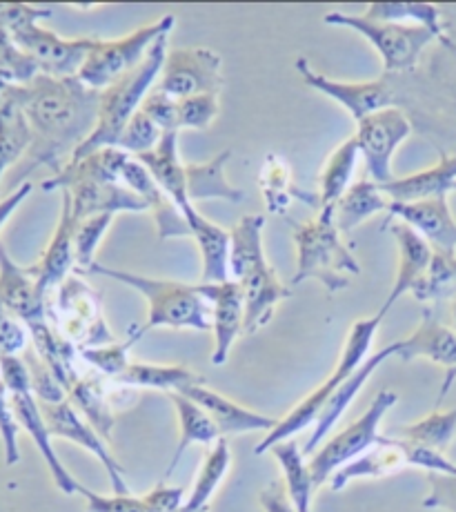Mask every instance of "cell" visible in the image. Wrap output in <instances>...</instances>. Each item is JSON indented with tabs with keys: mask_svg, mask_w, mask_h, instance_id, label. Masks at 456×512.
I'll return each mask as SVG.
<instances>
[{
	"mask_svg": "<svg viewBox=\"0 0 456 512\" xmlns=\"http://www.w3.org/2000/svg\"><path fill=\"white\" fill-rule=\"evenodd\" d=\"M141 110L165 132H178L176 125V98L165 96L161 92H150L141 105Z\"/></svg>",
	"mask_w": 456,
	"mask_h": 512,
	"instance_id": "db71d44e",
	"label": "cell"
},
{
	"mask_svg": "<svg viewBox=\"0 0 456 512\" xmlns=\"http://www.w3.org/2000/svg\"><path fill=\"white\" fill-rule=\"evenodd\" d=\"M296 274L292 283L319 281L327 292H341L361 274L354 252L345 245L343 232L334 219V208H323L303 225H294Z\"/></svg>",
	"mask_w": 456,
	"mask_h": 512,
	"instance_id": "277c9868",
	"label": "cell"
},
{
	"mask_svg": "<svg viewBox=\"0 0 456 512\" xmlns=\"http://www.w3.org/2000/svg\"><path fill=\"white\" fill-rule=\"evenodd\" d=\"M61 192L72 199V212L76 221L89 219L96 214H118V212H145L150 210L143 196L132 192L118 181H96V179H72L65 181Z\"/></svg>",
	"mask_w": 456,
	"mask_h": 512,
	"instance_id": "d6986e66",
	"label": "cell"
},
{
	"mask_svg": "<svg viewBox=\"0 0 456 512\" xmlns=\"http://www.w3.org/2000/svg\"><path fill=\"white\" fill-rule=\"evenodd\" d=\"M399 352L396 357L401 361H414V359H428L432 363H439L448 374H445L443 388L439 401L448 395L452 383L456 379V332L454 328L443 326V323L436 319L432 308H425L421 314V323L416 330L410 334L408 339L396 341Z\"/></svg>",
	"mask_w": 456,
	"mask_h": 512,
	"instance_id": "e0dca14e",
	"label": "cell"
},
{
	"mask_svg": "<svg viewBox=\"0 0 456 512\" xmlns=\"http://www.w3.org/2000/svg\"><path fill=\"white\" fill-rule=\"evenodd\" d=\"M76 219L72 212V199L63 192L61 219H58L52 241L45 248L41 261L27 268L36 281L38 292L49 297L76 268Z\"/></svg>",
	"mask_w": 456,
	"mask_h": 512,
	"instance_id": "ffe728a7",
	"label": "cell"
},
{
	"mask_svg": "<svg viewBox=\"0 0 456 512\" xmlns=\"http://www.w3.org/2000/svg\"><path fill=\"white\" fill-rule=\"evenodd\" d=\"M396 437L436 452H445L456 437V408L448 412L434 410L428 417L396 430Z\"/></svg>",
	"mask_w": 456,
	"mask_h": 512,
	"instance_id": "60d3db41",
	"label": "cell"
},
{
	"mask_svg": "<svg viewBox=\"0 0 456 512\" xmlns=\"http://www.w3.org/2000/svg\"><path fill=\"white\" fill-rule=\"evenodd\" d=\"M181 395L190 397L212 417L218 432H221V437L243 435V432H272L279 426V419L247 410L239 406V403H234L232 399L223 397L221 392L203 386V383L185 388Z\"/></svg>",
	"mask_w": 456,
	"mask_h": 512,
	"instance_id": "603a6c76",
	"label": "cell"
},
{
	"mask_svg": "<svg viewBox=\"0 0 456 512\" xmlns=\"http://www.w3.org/2000/svg\"><path fill=\"white\" fill-rule=\"evenodd\" d=\"M32 127L21 103V87L0 85V179L9 167L27 156Z\"/></svg>",
	"mask_w": 456,
	"mask_h": 512,
	"instance_id": "f1b7e54d",
	"label": "cell"
},
{
	"mask_svg": "<svg viewBox=\"0 0 456 512\" xmlns=\"http://www.w3.org/2000/svg\"><path fill=\"white\" fill-rule=\"evenodd\" d=\"M161 139H163L161 127H158L143 110H138L130 118V123L125 125V130L121 134V139H118L116 147L118 150H123L125 154L134 156V159H138V156L152 152L154 147L161 143Z\"/></svg>",
	"mask_w": 456,
	"mask_h": 512,
	"instance_id": "bcb514c9",
	"label": "cell"
},
{
	"mask_svg": "<svg viewBox=\"0 0 456 512\" xmlns=\"http://www.w3.org/2000/svg\"><path fill=\"white\" fill-rule=\"evenodd\" d=\"M274 459L279 461L285 477V490L290 495L294 508L299 512L312 510V495H314V477L310 470V461H305L303 448L296 443V439H287L276 443L270 448Z\"/></svg>",
	"mask_w": 456,
	"mask_h": 512,
	"instance_id": "e575fe53",
	"label": "cell"
},
{
	"mask_svg": "<svg viewBox=\"0 0 456 512\" xmlns=\"http://www.w3.org/2000/svg\"><path fill=\"white\" fill-rule=\"evenodd\" d=\"M174 23L176 18L172 14H165L158 21L138 27L123 38H114V41H98L96 38L92 52L87 54L76 78L96 92L107 90L109 85L121 81L123 76L132 74L145 61V56L150 54L158 38L172 32Z\"/></svg>",
	"mask_w": 456,
	"mask_h": 512,
	"instance_id": "ba28073f",
	"label": "cell"
},
{
	"mask_svg": "<svg viewBox=\"0 0 456 512\" xmlns=\"http://www.w3.org/2000/svg\"><path fill=\"white\" fill-rule=\"evenodd\" d=\"M69 401L81 412L85 421L92 426L105 441H112V428L116 423V410L109 399V390L105 386L103 374L83 372L72 390H69Z\"/></svg>",
	"mask_w": 456,
	"mask_h": 512,
	"instance_id": "4dcf8cb0",
	"label": "cell"
},
{
	"mask_svg": "<svg viewBox=\"0 0 456 512\" xmlns=\"http://www.w3.org/2000/svg\"><path fill=\"white\" fill-rule=\"evenodd\" d=\"M78 495H83L87 501V512H150L145 506L143 497H132V495H98V492L81 486Z\"/></svg>",
	"mask_w": 456,
	"mask_h": 512,
	"instance_id": "f907efd6",
	"label": "cell"
},
{
	"mask_svg": "<svg viewBox=\"0 0 456 512\" xmlns=\"http://www.w3.org/2000/svg\"><path fill=\"white\" fill-rule=\"evenodd\" d=\"M138 161L147 167L156 185L178 210L192 205L190 196H187L185 163H181V156H178V132H165L161 143L152 152L138 156Z\"/></svg>",
	"mask_w": 456,
	"mask_h": 512,
	"instance_id": "f546056e",
	"label": "cell"
},
{
	"mask_svg": "<svg viewBox=\"0 0 456 512\" xmlns=\"http://www.w3.org/2000/svg\"><path fill=\"white\" fill-rule=\"evenodd\" d=\"M232 159L230 150L218 152L214 159L205 163H187V196L190 201H205V199H223L230 203H243L245 192L227 183L225 165Z\"/></svg>",
	"mask_w": 456,
	"mask_h": 512,
	"instance_id": "1f68e13d",
	"label": "cell"
},
{
	"mask_svg": "<svg viewBox=\"0 0 456 512\" xmlns=\"http://www.w3.org/2000/svg\"><path fill=\"white\" fill-rule=\"evenodd\" d=\"M118 383L130 388H150V390H163L170 392H183L190 386H198L203 383V377L185 366H156V363H130L125 368L121 377L116 379Z\"/></svg>",
	"mask_w": 456,
	"mask_h": 512,
	"instance_id": "74e56055",
	"label": "cell"
},
{
	"mask_svg": "<svg viewBox=\"0 0 456 512\" xmlns=\"http://www.w3.org/2000/svg\"><path fill=\"white\" fill-rule=\"evenodd\" d=\"M218 116V94H201L176 101L178 130H207Z\"/></svg>",
	"mask_w": 456,
	"mask_h": 512,
	"instance_id": "7dc6e473",
	"label": "cell"
},
{
	"mask_svg": "<svg viewBox=\"0 0 456 512\" xmlns=\"http://www.w3.org/2000/svg\"><path fill=\"white\" fill-rule=\"evenodd\" d=\"M136 341H138L136 334L130 332V337L125 341H114L98 348H78V354H81V359L87 363V366H92L98 374L116 381L125 372V368L132 363L130 350Z\"/></svg>",
	"mask_w": 456,
	"mask_h": 512,
	"instance_id": "ee69618b",
	"label": "cell"
},
{
	"mask_svg": "<svg viewBox=\"0 0 456 512\" xmlns=\"http://www.w3.org/2000/svg\"><path fill=\"white\" fill-rule=\"evenodd\" d=\"M261 190L270 214H283L287 208H290L292 194L301 196V192L292 190L290 167H287V161L283 156L279 154L267 156L261 172Z\"/></svg>",
	"mask_w": 456,
	"mask_h": 512,
	"instance_id": "b9f144b4",
	"label": "cell"
},
{
	"mask_svg": "<svg viewBox=\"0 0 456 512\" xmlns=\"http://www.w3.org/2000/svg\"><path fill=\"white\" fill-rule=\"evenodd\" d=\"M167 399L174 403L178 423H181V441H178L170 466H167V472H165V475L170 477L174 468L178 466V461L183 459L187 448L194 446V443H203V446H214V443L221 439V432H218L212 417L207 415V412L201 406H198V403H194L190 397L181 395V392H170Z\"/></svg>",
	"mask_w": 456,
	"mask_h": 512,
	"instance_id": "d6a6232c",
	"label": "cell"
},
{
	"mask_svg": "<svg viewBox=\"0 0 456 512\" xmlns=\"http://www.w3.org/2000/svg\"><path fill=\"white\" fill-rule=\"evenodd\" d=\"M0 312L23 321L27 330L47 321V297L38 292L29 270L12 261L3 243H0Z\"/></svg>",
	"mask_w": 456,
	"mask_h": 512,
	"instance_id": "44dd1931",
	"label": "cell"
},
{
	"mask_svg": "<svg viewBox=\"0 0 456 512\" xmlns=\"http://www.w3.org/2000/svg\"><path fill=\"white\" fill-rule=\"evenodd\" d=\"M41 410L52 437L72 441L76 446L87 450L89 455H94L103 464L114 495H130V486H127L125 481V468L118 464V459L112 455L107 441L98 435V432L85 421L81 412L72 406V401L67 399L63 403H41Z\"/></svg>",
	"mask_w": 456,
	"mask_h": 512,
	"instance_id": "5bb4252c",
	"label": "cell"
},
{
	"mask_svg": "<svg viewBox=\"0 0 456 512\" xmlns=\"http://www.w3.org/2000/svg\"><path fill=\"white\" fill-rule=\"evenodd\" d=\"M399 395L390 390H381L374 397L372 406L363 415L343 428L339 435L327 439L323 446L310 457V470L314 477V486L319 488L332 479L336 470L352 464L363 452H368L379 441V426L383 417L396 406Z\"/></svg>",
	"mask_w": 456,
	"mask_h": 512,
	"instance_id": "8fae6325",
	"label": "cell"
},
{
	"mask_svg": "<svg viewBox=\"0 0 456 512\" xmlns=\"http://www.w3.org/2000/svg\"><path fill=\"white\" fill-rule=\"evenodd\" d=\"M390 219L410 225L434 250L456 252V219L448 196L416 203H390Z\"/></svg>",
	"mask_w": 456,
	"mask_h": 512,
	"instance_id": "7402d4cb",
	"label": "cell"
},
{
	"mask_svg": "<svg viewBox=\"0 0 456 512\" xmlns=\"http://www.w3.org/2000/svg\"><path fill=\"white\" fill-rule=\"evenodd\" d=\"M405 468H412L408 441L399 437H379V441L368 452H363L359 459L336 470L327 484L334 492H339L356 479H383Z\"/></svg>",
	"mask_w": 456,
	"mask_h": 512,
	"instance_id": "cb8c5ba5",
	"label": "cell"
},
{
	"mask_svg": "<svg viewBox=\"0 0 456 512\" xmlns=\"http://www.w3.org/2000/svg\"><path fill=\"white\" fill-rule=\"evenodd\" d=\"M430 495L423 499V508L456 512V475L428 472Z\"/></svg>",
	"mask_w": 456,
	"mask_h": 512,
	"instance_id": "f5cc1de1",
	"label": "cell"
},
{
	"mask_svg": "<svg viewBox=\"0 0 456 512\" xmlns=\"http://www.w3.org/2000/svg\"><path fill=\"white\" fill-rule=\"evenodd\" d=\"M18 421L12 412V401H9V392L0 377V437H3L5 448V461L7 466H16L21 461V450H18Z\"/></svg>",
	"mask_w": 456,
	"mask_h": 512,
	"instance_id": "c3c4849f",
	"label": "cell"
},
{
	"mask_svg": "<svg viewBox=\"0 0 456 512\" xmlns=\"http://www.w3.org/2000/svg\"><path fill=\"white\" fill-rule=\"evenodd\" d=\"M259 501H261L263 512H299L294 508L285 486H281L279 481H274V484L263 488Z\"/></svg>",
	"mask_w": 456,
	"mask_h": 512,
	"instance_id": "9f6ffc18",
	"label": "cell"
},
{
	"mask_svg": "<svg viewBox=\"0 0 456 512\" xmlns=\"http://www.w3.org/2000/svg\"><path fill=\"white\" fill-rule=\"evenodd\" d=\"M221 87V56L207 47H183L167 52L154 90L181 101L190 96L218 94Z\"/></svg>",
	"mask_w": 456,
	"mask_h": 512,
	"instance_id": "7c38bea8",
	"label": "cell"
},
{
	"mask_svg": "<svg viewBox=\"0 0 456 512\" xmlns=\"http://www.w3.org/2000/svg\"><path fill=\"white\" fill-rule=\"evenodd\" d=\"M359 145L356 139H348L341 143L327 159L323 172H321V192H319V210L334 208L341 201V196L352 187V179L356 172V163H359Z\"/></svg>",
	"mask_w": 456,
	"mask_h": 512,
	"instance_id": "8d00e7d4",
	"label": "cell"
},
{
	"mask_svg": "<svg viewBox=\"0 0 456 512\" xmlns=\"http://www.w3.org/2000/svg\"><path fill=\"white\" fill-rule=\"evenodd\" d=\"M85 274H101V277L125 283L141 292L147 299V321L143 328H132L136 339L145 337L156 328H174V330H212L210 303L198 292V285L170 281V279H152L143 274L109 268L103 263H94Z\"/></svg>",
	"mask_w": 456,
	"mask_h": 512,
	"instance_id": "3957f363",
	"label": "cell"
},
{
	"mask_svg": "<svg viewBox=\"0 0 456 512\" xmlns=\"http://www.w3.org/2000/svg\"><path fill=\"white\" fill-rule=\"evenodd\" d=\"M170 36V34H167ZM167 36H161L145 56V61L136 67L132 74L123 76L121 81L109 85L101 92V110H98V123L94 134L78 147L69 161L83 159L103 147H116L118 139L130 123V118L141 110L147 94L152 92V85L161 78L165 56H167Z\"/></svg>",
	"mask_w": 456,
	"mask_h": 512,
	"instance_id": "5b68a950",
	"label": "cell"
},
{
	"mask_svg": "<svg viewBox=\"0 0 456 512\" xmlns=\"http://www.w3.org/2000/svg\"><path fill=\"white\" fill-rule=\"evenodd\" d=\"M325 23L334 27H348L368 38V43L379 52L385 74L410 72L419 63L421 54L432 43L441 41L428 27L401 25V23H379L370 18L330 12L325 14Z\"/></svg>",
	"mask_w": 456,
	"mask_h": 512,
	"instance_id": "30bf717a",
	"label": "cell"
},
{
	"mask_svg": "<svg viewBox=\"0 0 456 512\" xmlns=\"http://www.w3.org/2000/svg\"><path fill=\"white\" fill-rule=\"evenodd\" d=\"M385 319V312H376L374 317L356 321L354 326L348 332V339H345V346L341 352V359L336 363L334 372L327 377L319 388L312 390L299 406L292 408L283 419H279V426H276L272 432H267L265 439L256 446V455H263V452L270 450L272 446L287 439H294V435H299L301 430H305L310 423H316L323 408L327 406V401L334 397V392L341 388V383L345 379H350L352 374L363 366V361L368 359V352L372 341L379 332V326Z\"/></svg>",
	"mask_w": 456,
	"mask_h": 512,
	"instance_id": "8992f818",
	"label": "cell"
},
{
	"mask_svg": "<svg viewBox=\"0 0 456 512\" xmlns=\"http://www.w3.org/2000/svg\"><path fill=\"white\" fill-rule=\"evenodd\" d=\"M365 18L379 23H401L428 27L430 32L445 41V29L441 23V9L423 3H374L365 9Z\"/></svg>",
	"mask_w": 456,
	"mask_h": 512,
	"instance_id": "ab89813d",
	"label": "cell"
},
{
	"mask_svg": "<svg viewBox=\"0 0 456 512\" xmlns=\"http://www.w3.org/2000/svg\"><path fill=\"white\" fill-rule=\"evenodd\" d=\"M52 16L49 7H34V5H0V29L5 34L16 36L25 27L36 25Z\"/></svg>",
	"mask_w": 456,
	"mask_h": 512,
	"instance_id": "681fc988",
	"label": "cell"
},
{
	"mask_svg": "<svg viewBox=\"0 0 456 512\" xmlns=\"http://www.w3.org/2000/svg\"><path fill=\"white\" fill-rule=\"evenodd\" d=\"M452 323H454V332H456V299L452 303Z\"/></svg>",
	"mask_w": 456,
	"mask_h": 512,
	"instance_id": "680465c9",
	"label": "cell"
},
{
	"mask_svg": "<svg viewBox=\"0 0 456 512\" xmlns=\"http://www.w3.org/2000/svg\"><path fill=\"white\" fill-rule=\"evenodd\" d=\"M181 212L187 225H190V234L198 245V252H201V283L230 281V232L218 228L212 221H207L194 208V203L187 205Z\"/></svg>",
	"mask_w": 456,
	"mask_h": 512,
	"instance_id": "4316f807",
	"label": "cell"
},
{
	"mask_svg": "<svg viewBox=\"0 0 456 512\" xmlns=\"http://www.w3.org/2000/svg\"><path fill=\"white\" fill-rule=\"evenodd\" d=\"M396 352H399V346H396V341L392 343V346L388 348H381L379 352H374L372 357H368L363 361V366L356 370L350 379H345L341 383V388L334 392V397L327 401V406L323 408V412L319 415V419H316L314 423V432L310 435V439L305 441L303 446V452L305 455H314L316 450H319V443L330 435L332 428L336 426V421H339L343 417V412L350 408V403L356 399V395L363 390L365 383H368V379L372 377V374L379 370L385 361L396 357Z\"/></svg>",
	"mask_w": 456,
	"mask_h": 512,
	"instance_id": "d4e9b609",
	"label": "cell"
},
{
	"mask_svg": "<svg viewBox=\"0 0 456 512\" xmlns=\"http://www.w3.org/2000/svg\"><path fill=\"white\" fill-rule=\"evenodd\" d=\"M385 228H390L396 243H399V272H396L392 292L381 305V312L388 314L392 305L399 301L403 294H408L414 288V283L428 272L434 256V248L419 232H414L410 225H405L401 221L385 223Z\"/></svg>",
	"mask_w": 456,
	"mask_h": 512,
	"instance_id": "484cf974",
	"label": "cell"
},
{
	"mask_svg": "<svg viewBox=\"0 0 456 512\" xmlns=\"http://www.w3.org/2000/svg\"><path fill=\"white\" fill-rule=\"evenodd\" d=\"M41 74L34 58L14 43V38L0 29V85L25 87Z\"/></svg>",
	"mask_w": 456,
	"mask_h": 512,
	"instance_id": "7bdbcfd3",
	"label": "cell"
},
{
	"mask_svg": "<svg viewBox=\"0 0 456 512\" xmlns=\"http://www.w3.org/2000/svg\"><path fill=\"white\" fill-rule=\"evenodd\" d=\"M29 339L32 334L23 321L0 312V357H21L29 346Z\"/></svg>",
	"mask_w": 456,
	"mask_h": 512,
	"instance_id": "816d5d0a",
	"label": "cell"
},
{
	"mask_svg": "<svg viewBox=\"0 0 456 512\" xmlns=\"http://www.w3.org/2000/svg\"><path fill=\"white\" fill-rule=\"evenodd\" d=\"M412 297L421 303L456 299V252L434 250L428 272L414 283Z\"/></svg>",
	"mask_w": 456,
	"mask_h": 512,
	"instance_id": "f35d334b",
	"label": "cell"
},
{
	"mask_svg": "<svg viewBox=\"0 0 456 512\" xmlns=\"http://www.w3.org/2000/svg\"><path fill=\"white\" fill-rule=\"evenodd\" d=\"M112 223L114 214H96L76 223V272L85 274L96 263V250Z\"/></svg>",
	"mask_w": 456,
	"mask_h": 512,
	"instance_id": "f6af8a7d",
	"label": "cell"
},
{
	"mask_svg": "<svg viewBox=\"0 0 456 512\" xmlns=\"http://www.w3.org/2000/svg\"><path fill=\"white\" fill-rule=\"evenodd\" d=\"M34 185L32 183H21L16 187V190L7 196V199L0 201V230H3V225L12 219V214L21 208L23 201L27 199L29 194H32Z\"/></svg>",
	"mask_w": 456,
	"mask_h": 512,
	"instance_id": "6f0895ef",
	"label": "cell"
},
{
	"mask_svg": "<svg viewBox=\"0 0 456 512\" xmlns=\"http://www.w3.org/2000/svg\"><path fill=\"white\" fill-rule=\"evenodd\" d=\"M412 123L399 107H385L359 121L354 139L365 161V170L374 183L385 185L394 181L392 159L399 145L410 139Z\"/></svg>",
	"mask_w": 456,
	"mask_h": 512,
	"instance_id": "4fadbf2b",
	"label": "cell"
},
{
	"mask_svg": "<svg viewBox=\"0 0 456 512\" xmlns=\"http://www.w3.org/2000/svg\"><path fill=\"white\" fill-rule=\"evenodd\" d=\"M47 317L76 348H98L116 341L103 319L101 297L83 281L81 272L69 274L58 285L54 301L47 297Z\"/></svg>",
	"mask_w": 456,
	"mask_h": 512,
	"instance_id": "9c48e42d",
	"label": "cell"
},
{
	"mask_svg": "<svg viewBox=\"0 0 456 512\" xmlns=\"http://www.w3.org/2000/svg\"><path fill=\"white\" fill-rule=\"evenodd\" d=\"M390 196L381 190L379 183L359 181L352 183L348 192L341 196V201L334 205V219L343 234H350L359 228L370 216L390 210Z\"/></svg>",
	"mask_w": 456,
	"mask_h": 512,
	"instance_id": "836d02e7",
	"label": "cell"
},
{
	"mask_svg": "<svg viewBox=\"0 0 456 512\" xmlns=\"http://www.w3.org/2000/svg\"><path fill=\"white\" fill-rule=\"evenodd\" d=\"M21 103L32 127V147L16 181L38 167H52L58 174L74 152L94 134L101 110V92L78 78H54L38 74L21 87Z\"/></svg>",
	"mask_w": 456,
	"mask_h": 512,
	"instance_id": "6da1fadb",
	"label": "cell"
},
{
	"mask_svg": "<svg viewBox=\"0 0 456 512\" xmlns=\"http://www.w3.org/2000/svg\"><path fill=\"white\" fill-rule=\"evenodd\" d=\"M265 216H241L230 232V281L241 285L245 297L243 334H256L272 321L276 305L292 297V290L276 277L263 248Z\"/></svg>",
	"mask_w": 456,
	"mask_h": 512,
	"instance_id": "7a4b0ae2",
	"label": "cell"
},
{
	"mask_svg": "<svg viewBox=\"0 0 456 512\" xmlns=\"http://www.w3.org/2000/svg\"><path fill=\"white\" fill-rule=\"evenodd\" d=\"M232 468V452L230 443L225 437L218 439L214 446L205 450L203 466L198 470V477L192 486L190 497L183 504V512H207L212 504V497L216 495L218 486Z\"/></svg>",
	"mask_w": 456,
	"mask_h": 512,
	"instance_id": "d590c367",
	"label": "cell"
},
{
	"mask_svg": "<svg viewBox=\"0 0 456 512\" xmlns=\"http://www.w3.org/2000/svg\"><path fill=\"white\" fill-rule=\"evenodd\" d=\"M296 70H299L303 83L307 87H312V90L325 94L336 103H341L356 123L363 121V118H368L374 112L385 110V107H394V94L383 78L370 83L332 81V78L314 72L312 65L307 63L305 58H299V61H296Z\"/></svg>",
	"mask_w": 456,
	"mask_h": 512,
	"instance_id": "2e32d148",
	"label": "cell"
},
{
	"mask_svg": "<svg viewBox=\"0 0 456 512\" xmlns=\"http://www.w3.org/2000/svg\"><path fill=\"white\" fill-rule=\"evenodd\" d=\"M198 292L212 308V330H214V350L212 363L223 366L230 357V350L245 326V297L241 285L236 281L223 283H196Z\"/></svg>",
	"mask_w": 456,
	"mask_h": 512,
	"instance_id": "ac0fdd59",
	"label": "cell"
},
{
	"mask_svg": "<svg viewBox=\"0 0 456 512\" xmlns=\"http://www.w3.org/2000/svg\"><path fill=\"white\" fill-rule=\"evenodd\" d=\"M381 190L390 196L392 203H416L448 196L456 192V156L441 152L439 163L430 170L394 179L381 185Z\"/></svg>",
	"mask_w": 456,
	"mask_h": 512,
	"instance_id": "83f0119b",
	"label": "cell"
},
{
	"mask_svg": "<svg viewBox=\"0 0 456 512\" xmlns=\"http://www.w3.org/2000/svg\"><path fill=\"white\" fill-rule=\"evenodd\" d=\"M12 38L25 54L34 58L41 74L54 78L78 76L87 54L96 43V38H63L38 23L25 27Z\"/></svg>",
	"mask_w": 456,
	"mask_h": 512,
	"instance_id": "9a60e30c",
	"label": "cell"
},
{
	"mask_svg": "<svg viewBox=\"0 0 456 512\" xmlns=\"http://www.w3.org/2000/svg\"><path fill=\"white\" fill-rule=\"evenodd\" d=\"M0 377H3V383L9 392V401H12V412L18 426L34 439L36 448L41 450L45 464L54 477V484L58 486V490L65 492V495H78V490H81L83 484L69 475V470L56 455V450L52 446L54 437L47 428L41 403H38L34 395L29 366L21 357H0Z\"/></svg>",
	"mask_w": 456,
	"mask_h": 512,
	"instance_id": "52a82bcc",
	"label": "cell"
},
{
	"mask_svg": "<svg viewBox=\"0 0 456 512\" xmlns=\"http://www.w3.org/2000/svg\"><path fill=\"white\" fill-rule=\"evenodd\" d=\"M185 488L181 486H167V484H156L147 495L143 497L145 506L150 512H183L185 504Z\"/></svg>",
	"mask_w": 456,
	"mask_h": 512,
	"instance_id": "11a10c76",
	"label": "cell"
}]
</instances>
